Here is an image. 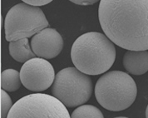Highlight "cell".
Returning <instances> with one entry per match:
<instances>
[{
    "mask_svg": "<svg viewBox=\"0 0 148 118\" xmlns=\"http://www.w3.org/2000/svg\"><path fill=\"white\" fill-rule=\"evenodd\" d=\"M98 18L104 33L127 50H148V0H101Z\"/></svg>",
    "mask_w": 148,
    "mask_h": 118,
    "instance_id": "obj_1",
    "label": "cell"
},
{
    "mask_svg": "<svg viewBox=\"0 0 148 118\" xmlns=\"http://www.w3.org/2000/svg\"><path fill=\"white\" fill-rule=\"evenodd\" d=\"M114 43L98 32H89L78 37L71 50L73 63L88 75H100L108 71L116 59Z\"/></svg>",
    "mask_w": 148,
    "mask_h": 118,
    "instance_id": "obj_2",
    "label": "cell"
},
{
    "mask_svg": "<svg viewBox=\"0 0 148 118\" xmlns=\"http://www.w3.org/2000/svg\"><path fill=\"white\" fill-rule=\"evenodd\" d=\"M136 95L137 87L133 78L121 71L103 74L95 86V96L98 103L112 112L127 109L135 102Z\"/></svg>",
    "mask_w": 148,
    "mask_h": 118,
    "instance_id": "obj_3",
    "label": "cell"
},
{
    "mask_svg": "<svg viewBox=\"0 0 148 118\" xmlns=\"http://www.w3.org/2000/svg\"><path fill=\"white\" fill-rule=\"evenodd\" d=\"M52 93L67 107H76L90 99L92 82L88 74L77 67H67L56 74Z\"/></svg>",
    "mask_w": 148,
    "mask_h": 118,
    "instance_id": "obj_4",
    "label": "cell"
},
{
    "mask_svg": "<svg viewBox=\"0 0 148 118\" xmlns=\"http://www.w3.org/2000/svg\"><path fill=\"white\" fill-rule=\"evenodd\" d=\"M48 26L44 13L38 6L18 3L5 17V38L8 42L27 38Z\"/></svg>",
    "mask_w": 148,
    "mask_h": 118,
    "instance_id": "obj_5",
    "label": "cell"
},
{
    "mask_svg": "<svg viewBox=\"0 0 148 118\" xmlns=\"http://www.w3.org/2000/svg\"><path fill=\"white\" fill-rule=\"evenodd\" d=\"M67 106L54 96L34 93L19 99L13 105L9 118H69Z\"/></svg>",
    "mask_w": 148,
    "mask_h": 118,
    "instance_id": "obj_6",
    "label": "cell"
},
{
    "mask_svg": "<svg viewBox=\"0 0 148 118\" xmlns=\"http://www.w3.org/2000/svg\"><path fill=\"white\" fill-rule=\"evenodd\" d=\"M22 84L27 90L39 92L53 85L55 72L52 64L45 58H34L24 62L20 71Z\"/></svg>",
    "mask_w": 148,
    "mask_h": 118,
    "instance_id": "obj_7",
    "label": "cell"
},
{
    "mask_svg": "<svg viewBox=\"0 0 148 118\" xmlns=\"http://www.w3.org/2000/svg\"><path fill=\"white\" fill-rule=\"evenodd\" d=\"M31 47L36 56L42 58L52 59L62 52L63 40L57 30L46 27L34 36Z\"/></svg>",
    "mask_w": 148,
    "mask_h": 118,
    "instance_id": "obj_8",
    "label": "cell"
},
{
    "mask_svg": "<svg viewBox=\"0 0 148 118\" xmlns=\"http://www.w3.org/2000/svg\"><path fill=\"white\" fill-rule=\"evenodd\" d=\"M123 66L130 74L142 75L148 71L147 50H128L123 57Z\"/></svg>",
    "mask_w": 148,
    "mask_h": 118,
    "instance_id": "obj_9",
    "label": "cell"
},
{
    "mask_svg": "<svg viewBox=\"0 0 148 118\" xmlns=\"http://www.w3.org/2000/svg\"><path fill=\"white\" fill-rule=\"evenodd\" d=\"M9 53L11 57L18 62H26L36 57V54L29 46L27 38L12 41L9 43Z\"/></svg>",
    "mask_w": 148,
    "mask_h": 118,
    "instance_id": "obj_10",
    "label": "cell"
},
{
    "mask_svg": "<svg viewBox=\"0 0 148 118\" xmlns=\"http://www.w3.org/2000/svg\"><path fill=\"white\" fill-rule=\"evenodd\" d=\"M22 84L20 72L14 69H7L1 73V88L13 92L19 89Z\"/></svg>",
    "mask_w": 148,
    "mask_h": 118,
    "instance_id": "obj_11",
    "label": "cell"
},
{
    "mask_svg": "<svg viewBox=\"0 0 148 118\" xmlns=\"http://www.w3.org/2000/svg\"><path fill=\"white\" fill-rule=\"evenodd\" d=\"M71 117L73 118H102L101 112L92 105H81L74 110Z\"/></svg>",
    "mask_w": 148,
    "mask_h": 118,
    "instance_id": "obj_12",
    "label": "cell"
},
{
    "mask_svg": "<svg viewBox=\"0 0 148 118\" xmlns=\"http://www.w3.org/2000/svg\"><path fill=\"white\" fill-rule=\"evenodd\" d=\"M13 106L12 99L5 90H1V117H8V115Z\"/></svg>",
    "mask_w": 148,
    "mask_h": 118,
    "instance_id": "obj_13",
    "label": "cell"
},
{
    "mask_svg": "<svg viewBox=\"0 0 148 118\" xmlns=\"http://www.w3.org/2000/svg\"><path fill=\"white\" fill-rule=\"evenodd\" d=\"M23 2L26 3L27 4L34 5V6H43L46 5L47 3H51L53 0H22Z\"/></svg>",
    "mask_w": 148,
    "mask_h": 118,
    "instance_id": "obj_14",
    "label": "cell"
},
{
    "mask_svg": "<svg viewBox=\"0 0 148 118\" xmlns=\"http://www.w3.org/2000/svg\"><path fill=\"white\" fill-rule=\"evenodd\" d=\"M72 3L77 5H82V6H88V5H92L94 4L100 0H69Z\"/></svg>",
    "mask_w": 148,
    "mask_h": 118,
    "instance_id": "obj_15",
    "label": "cell"
},
{
    "mask_svg": "<svg viewBox=\"0 0 148 118\" xmlns=\"http://www.w3.org/2000/svg\"><path fill=\"white\" fill-rule=\"evenodd\" d=\"M146 117L148 118V105L147 107V109H146Z\"/></svg>",
    "mask_w": 148,
    "mask_h": 118,
    "instance_id": "obj_16",
    "label": "cell"
}]
</instances>
